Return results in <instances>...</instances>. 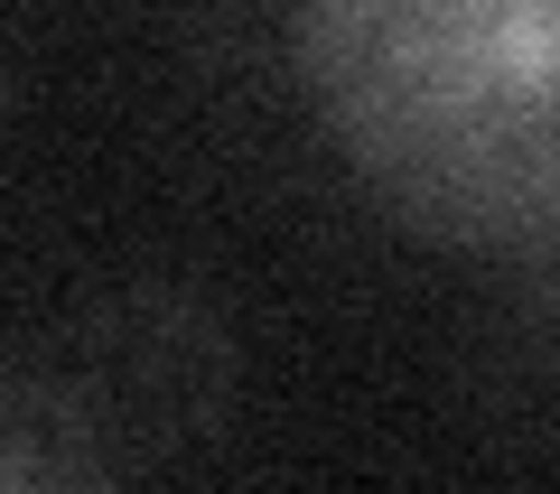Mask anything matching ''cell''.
Returning <instances> with one entry per match:
<instances>
[{
	"instance_id": "obj_2",
	"label": "cell",
	"mask_w": 560,
	"mask_h": 494,
	"mask_svg": "<svg viewBox=\"0 0 560 494\" xmlns=\"http://www.w3.org/2000/svg\"><path fill=\"white\" fill-rule=\"evenodd\" d=\"M57 392L75 430L94 438L103 475L113 467H160L187 457L197 438L224 430L234 411V337L178 280H131V290L94 298L66 337Z\"/></svg>"
},
{
	"instance_id": "obj_3",
	"label": "cell",
	"mask_w": 560,
	"mask_h": 494,
	"mask_svg": "<svg viewBox=\"0 0 560 494\" xmlns=\"http://www.w3.org/2000/svg\"><path fill=\"white\" fill-rule=\"evenodd\" d=\"M103 457L75 430L57 374H0V485H94Z\"/></svg>"
},
{
	"instance_id": "obj_4",
	"label": "cell",
	"mask_w": 560,
	"mask_h": 494,
	"mask_svg": "<svg viewBox=\"0 0 560 494\" xmlns=\"http://www.w3.org/2000/svg\"><path fill=\"white\" fill-rule=\"evenodd\" d=\"M0 113H10V84H0Z\"/></svg>"
},
{
	"instance_id": "obj_1",
	"label": "cell",
	"mask_w": 560,
	"mask_h": 494,
	"mask_svg": "<svg viewBox=\"0 0 560 494\" xmlns=\"http://www.w3.org/2000/svg\"><path fill=\"white\" fill-rule=\"evenodd\" d=\"M318 94L364 178L448 243L541 252L560 224V0H318Z\"/></svg>"
}]
</instances>
